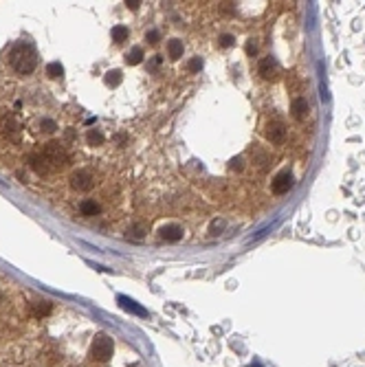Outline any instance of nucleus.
<instances>
[{
	"mask_svg": "<svg viewBox=\"0 0 365 367\" xmlns=\"http://www.w3.org/2000/svg\"><path fill=\"white\" fill-rule=\"evenodd\" d=\"M121 79H123V75H121V71H108L106 75H104V82H106V86L108 88H117L121 84Z\"/></svg>",
	"mask_w": 365,
	"mask_h": 367,
	"instance_id": "ddd939ff",
	"label": "nucleus"
},
{
	"mask_svg": "<svg viewBox=\"0 0 365 367\" xmlns=\"http://www.w3.org/2000/svg\"><path fill=\"white\" fill-rule=\"evenodd\" d=\"M119 304H121V308H126V310H132L134 314H141V317H145V314H148L141 306H136L132 299H128V297H119Z\"/></svg>",
	"mask_w": 365,
	"mask_h": 367,
	"instance_id": "f3484780",
	"label": "nucleus"
},
{
	"mask_svg": "<svg viewBox=\"0 0 365 367\" xmlns=\"http://www.w3.org/2000/svg\"><path fill=\"white\" fill-rule=\"evenodd\" d=\"M9 62L16 73L29 75V73H33L35 66H38V53H35V49L29 42H18L9 53Z\"/></svg>",
	"mask_w": 365,
	"mask_h": 367,
	"instance_id": "f257e3e1",
	"label": "nucleus"
},
{
	"mask_svg": "<svg viewBox=\"0 0 365 367\" xmlns=\"http://www.w3.org/2000/svg\"><path fill=\"white\" fill-rule=\"evenodd\" d=\"M167 53H170L172 60H178V57H182V42L180 40H170L167 42Z\"/></svg>",
	"mask_w": 365,
	"mask_h": 367,
	"instance_id": "4468645a",
	"label": "nucleus"
},
{
	"mask_svg": "<svg viewBox=\"0 0 365 367\" xmlns=\"http://www.w3.org/2000/svg\"><path fill=\"white\" fill-rule=\"evenodd\" d=\"M110 35H112V40H115L117 44H121V42H126V40H128L130 31H128V27H123V25H117V27H112Z\"/></svg>",
	"mask_w": 365,
	"mask_h": 367,
	"instance_id": "2eb2a0df",
	"label": "nucleus"
},
{
	"mask_svg": "<svg viewBox=\"0 0 365 367\" xmlns=\"http://www.w3.org/2000/svg\"><path fill=\"white\" fill-rule=\"evenodd\" d=\"M290 110H293V117L297 121H304L306 114H308V101L304 97H297V99H293V104H290Z\"/></svg>",
	"mask_w": 365,
	"mask_h": 367,
	"instance_id": "6e6552de",
	"label": "nucleus"
},
{
	"mask_svg": "<svg viewBox=\"0 0 365 367\" xmlns=\"http://www.w3.org/2000/svg\"><path fill=\"white\" fill-rule=\"evenodd\" d=\"M246 51H249V53H255V44H251V42H249V47H246Z\"/></svg>",
	"mask_w": 365,
	"mask_h": 367,
	"instance_id": "bb28decb",
	"label": "nucleus"
},
{
	"mask_svg": "<svg viewBox=\"0 0 365 367\" xmlns=\"http://www.w3.org/2000/svg\"><path fill=\"white\" fill-rule=\"evenodd\" d=\"M51 312V304L49 302H35L33 304V314L35 317H44V314Z\"/></svg>",
	"mask_w": 365,
	"mask_h": 367,
	"instance_id": "6ab92c4d",
	"label": "nucleus"
},
{
	"mask_svg": "<svg viewBox=\"0 0 365 367\" xmlns=\"http://www.w3.org/2000/svg\"><path fill=\"white\" fill-rule=\"evenodd\" d=\"M266 139L271 143H275V145H282L284 141H286V126H284L282 121H277V119L268 121L266 123Z\"/></svg>",
	"mask_w": 365,
	"mask_h": 367,
	"instance_id": "39448f33",
	"label": "nucleus"
},
{
	"mask_svg": "<svg viewBox=\"0 0 365 367\" xmlns=\"http://www.w3.org/2000/svg\"><path fill=\"white\" fill-rule=\"evenodd\" d=\"M86 141H88V145H93V148H99V145H104L106 136H104V132H101V130L93 128V130L86 132Z\"/></svg>",
	"mask_w": 365,
	"mask_h": 367,
	"instance_id": "9d476101",
	"label": "nucleus"
},
{
	"mask_svg": "<svg viewBox=\"0 0 365 367\" xmlns=\"http://www.w3.org/2000/svg\"><path fill=\"white\" fill-rule=\"evenodd\" d=\"M40 128H42V132H47V134H53V132L57 130V123H55L53 119H42V121H40Z\"/></svg>",
	"mask_w": 365,
	"mask_h": 367,
	"instance_id": "aec40b11",
	"label": "nucleus"
},
{
	"mask_svg": "<svg viewBox=\"0 0 365 367\" xmlns=\"http://www.w3.org/2000/svg\"><path fill=\"white\" fill-rule=\"evenodd\" d=\"M139 5H141L139 0H128V3H126V7H128V9H132V11H136V9H139Z\"/></svg>",
	"mask_w": 365,
	"mask_h": 367,
	"instance_id": "a878e982",
	"label": "nucleus"
},
{
	"mask_svg": "<svg viewBox=\"0 0 365 367\" xmlns=\"http://www.w3.org/2000/svg\"><path fill=\"white\" fill-rule=\"evenodd\" d=\"M233 35H229V33H224V35H220V47H224V49H229V47H233Z\"/></svg>",
	"mask_w": 365,
	"mask_h": 367,
	"instance_id": "5701e85b",
	"label": "nucleus"
},
{
	"mask_svg": "<svg viewBox=\"0 0 365 367\" xmlns=\"http://www.w3.org/2000/svg\"><path fill=\"white\" fill-rule=\"evenodd\" d=\"M258 71H260V75H262V77L271 79V77L277 75V62L273 60L271 55H268V57H262V60H260V66H258Z\"/></svg>",
	"mask_w": 365,
	"mask_h": 367,
	"instance_id": "0eeeda50",
	"label": "nucleus"
},
{
	"mask_svg": "<svg viewBox=\"0 0 365 367\" xmlns=\"http://www.w3.org/2000/svg\"><path fill=\"white\" fill-rule=\"evenodd\" d=\"M141 62H143V49H141V47H134L132 51H128V55H126V64L136 66V64H141Z\"/></svg>",
	"mask_w": 365,
	"mask_h": 367,
	"instance_id": "dca6fc26",
	"label": "nucleus"
},
{
	"mask_svg": "<svg viewBox=\"0 0 365 367\" xmlns=\"http://www.w3.org/2000/svg\"><path fill=\"white\" fill-rule=\"evenodd\" d=\"M128 233H130V238H134V240H141V238H143V233H145V226H143V224H134L132 229L128 231Z\"/></svg>",
	"mask_w": 365,
	"mask_h": 367,
	"instance_id": "412c9836",
	"label": "nucleus"
},
{
	"mask_svg": "<svg viewBox=\"0 0 365 367\" xmlns=\"http://www.w3.org/2000/svg\"><path fill=\"white\" fill-rule=\"evenodd\" d=\"M158 233H161V238L167 240V242H178V240L182 238V229H180L178 224H167V226H163V229H161Z\"/></svg>",
	"mask_w": 365,
	"mask_h": 367,
	"instance_id": "1a4fd4ad",
	"label": "nucleus"
},
{
	"mask_svg": "<svg viewBox=\"0 0 365 367\" xmlns=\"http://www.w3.org/2000/svg\"><path fill=\"white\" fill-rule=\"evenodd\" d=\"M112 352H115V343L108 334H97L90 343V358L93 361H99V363H106L112 358Z\"/></svg>",
	"mask_w": 365,
	"mask_h": 367,
	"instance_id": "f03ea898",
	"label": "nucleus"
},
{
	"mask_svg": "<svg viewBox=\"0 0 365 367\" xmlns=\"http://www.w3.org/2000/svg\"><path fill=\"white\" fill-rule=\"evenodd\" d=\"M95 185V176L88 170H77L71 176V187L77 189V192H88Z\"/></svg>",
	"mask_w": 365,
	"mask_h": 367,
	"instance_id": "20e7f679",
	"label": "nucleus"
},
{
	"mask_svg": "<svg viewBox=\"0 0 365 367\" xmlns=\"http://www.w3.org/2000/svg\"><path fill=\"white\" fill-rule=\"evenodd\" d=\"M47 75H49L51 79H60V77L64 75V66H62L60 62H51V64L47 66Z\"/></svg>",
	"mask_w": 365,
	"mask_h": 367,
	"instance_id": "a211bd4d",
	"label": "nucleus"
},
{
	"mask_svg": "<svg viewBox=\"0 0 365 367\" xmlns=\"http://www.w3.org/2000/svg\"><path fill=\"white\" fill-rule=\"evenodd\" d=\"M29 165H31L38 174H47L49 172V167L44 163V158H42V154H31V156H29Z\"/></svg>",
	"mask_w": 365,
	"mask_h": 367,
	"instance_id": "9b49d317",
	"label": "nucleus"
},
{
	"mask_svg": "<svg viewBox=\"0 0 365 367\" xmlns=\"http://www.w3.org/2000/svg\"><path fill=\"white\" fill-rule=\"evenodd\" d=\"M158 38H161V35H158L156 29H152V31L145 33V40H148L150 44H158Z\"/></svg>",
	"mask_w": 365,
	"mask_h": 367,
	"instance_id": "b1692460",
	"label": "nucleus"
},
{
	"mask_svg": "<svg viewBox=\"0 0 365 367\" xmlns=\"http://www.w3.org/2000/svg\"><path fill=\"white\" fill-rule=\"evenodd\" d=\"M202 68V60L200 57H194V60H189V64H187V71L189 73H198Z\"/></svg>",
	"mask_w": 365,
	"mask_h": 367,
	"instance_id": "4be33fe9",
	"label": "nucleus"
},
{
	"mask_svg": "<svg viewBox=\"0 0 365 367\" xmlns=\"http://www.w3.org/2000/svg\"><path fill=\"white\" fill-rule=\"evenodd\" d=\"M42 158H44L47 167H53V170H62V167H66V163H69L66 150H64L60 143H55V141H51V143L44 145V150H42Z\"/></svg>",
	"mask_w": 365,
	"mask_h": 367,
	"instance_id": "7ed1b4c3",
	"label": "nucleus"
},
{
	"mask_svg": "<svg viewBox=\"0 0 365 367\" xmlns=\"http://www.w3.org/2000/svg\"><path fill=\"white\" fill-rule=\"evenodd\" d=\"M290 187H293V176H290V172H280L271 182V189H273L275 196L286 194Z\"/></svg>",
	"mask_w": 365,
	"mask_h": 367,
	"instance_id": "423d86ee",
	"label": "nucleus"
},
{
	"mask_svg": "<svg viewBox=\"0 0 365 367\" xmlns=\"http://www.w3.org/2000/svg\"><path fill=\"white\" fill-rule=\"evenodd\" d=\"M253 367H262V365H253Z\"/></svg>",
	"mask_w": 365,
	"mask_h": 367,
	"instance_id": "cd10ccee",
	"label": "nucleus"
},
{
	"mask_svg": "<svg viewBox=\"0 0 365 367\" xmlns=\"http://www.w3.org/2000/svg\"><path fill=\"white\" fill-rule=\"evenodd\" d=\"M79 211H82V216H86V218L97 216L99 214V204L95 200H84L82 204H79Z\"/></svg>",
	"mask_w": 365,
	"mask_h": 367,
	"instance_id": "f8f14e48",
	"label": "nucleus"
},
{
	"mask_svg": "<svg viewBox=\"0 0 365 367\" xmlns=\"http://www.w3.org/2000/svg\"><path fill=\"white\" fill-rule=\"evenodd\" d=\"M242 167H244V165H242V156H238V158H233V160H231V170L240 172V170H242Z\"/></svg>",
	"mask_w": 365,
	"mask_h": 367,
	"instance_id": "393cba45",
	"label": "nucleus"
}]
</instances>
